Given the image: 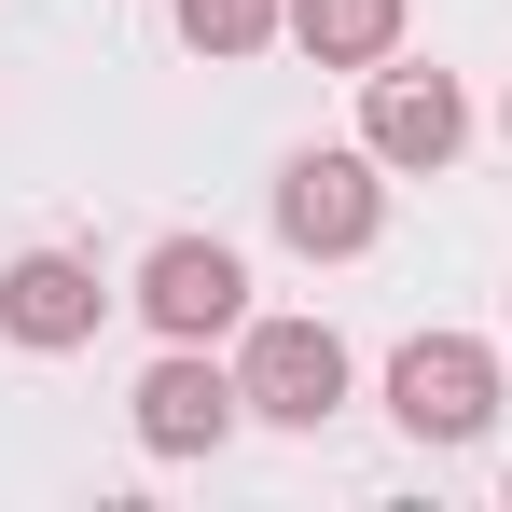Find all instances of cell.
<instances>
[{"mask_svg":"<svg viewBox=\"0 0 512 512\" xmlns=\"http://www.w3.org/2000/svg\"><path fill=\"white\" fill-rule=\"evenodd\" d=\"M499 305H512V291H499Z\"/></svg>","mask_w":512,"mask_h":512,"instance_id":"cell-11","label":"cell"},{"mask_svg":"<svg viewBox=\"0 0 512 512\" xmlns=\"http://www.w3.org/2000/svg\"><path fill=\"white\" fill-rule=\"evenodd\" d=\"M277 42L319 56V70H388V56H402V0H291Z\"/></svg>","mask_w":512,"mask_h":512,"instance_id":"cell-8","label":"cell"},{"mask_svg":"<svg viewBox=\"0 0 512 512\" xmlns=\"http://www.w3.org/2000/svg\"><path fill=\"white\" fill-rule=\"evenodd\" d=\"M388 416H402V443H429V457L485 443V429H499V346L485 333H402L388 346Z\"/></svg>","mask_w":512,"mask_h":512,"instance_id":"cell-2","label":"cell"},{"mask_svg":"<svg viewBox=\"0 0 512 512\" xmlns=\"http://www.w3.org/2000/svg\"><path fill=\"white\" fill-rule=\"evenodd\" d=\"M97 319H111V291H97V250H14L0 263V333L28 346V360H70V346H97Z\"/></svg>","mask_w":512,"mask_h":512,"instance_id":"cell-7","label":"cell"},{"mask_svg":"<svg viewBox=\"0 0 512 512\" xmlns=\"http://www.w3.org/2000/svg\"><path fill=\"white\" fill-rule=\"evenodd\" d=\"M499 139H512V84H499Z\"/></svg>","mask_w":512,"mask_h":512,"instance_id":"cell-10","label":"cell"},{"mask_svg":"<svg viewBox=\"0 0 512 512\" xmlns=\"http://www.w3.org/2000/svg\"><path fill=\"white\" fill-rule=\"evenodd\" d=\"M125 429H139V457H222V443L250 429V388H236V360L167 346V360L125 388Z\"/></svg>","mask_w":512,"mask_h":512,"instance_id":"cell-6","label":"cell"},{"mask_svg":"<svg viewBox=\"0 0 512 512\" xmlns=\"http://www.w3.org/2000/svg\"><path fill=\"white\" fill-rule=\"evenodd\" d=\"M360 153L388 180H443L457 153H471V84L457 70H360Z\"/></svg>","mask_w":512,"mask_h":512,"instance_id":"cell-4","label":"cell"},{"mask_svg":"<svg viewBox=\"0 0 512 512\" xmlns=\"http://www.w3.org/2000/svg\"><path fill=\"white\" fill-rule=\"evenodd\" d=\"M236 388H250V429H319L346 416V388H360V360H346L333 319H250L236 333Z\"/></svg>","mask_w":512,"mask_h":512,"instance_id":"cell-3","label":"cell"},{"mask_svg":"<svg viewBox=\"0 0 512 512\" xmlns=\"http://www.w3.org/2000/svg\"><path fill=\"white\" fill-rule=\"evenodd\" d=\"M277 236L305 263H360L388 236V167L360 153V139H305V153H277Z\"/></svg>","mask_w":512,"mask_h":512,"instance_id":"cell-1","label":"cell"},{"mask_svg":"<svg viewBox=\"0 0 512 512\" xmlns=\"http://www.w3.org/2000/svg\"><path fill=\"white\" fill-rule=\"evenodd\" d=\"M167 28L208 56V70H236V56H263V42L291 28V0H167Z\"/></svg>","mask_w":512,"mask_h":512,"instance_id":"cell-9","label":"cell"},{"mask_svg":"<svg viewBox=\"0 0 512 512\" xmlns=\"http://www.w3.org/2000/svg\"><path fill=\"white\" fill-rule=\"evenodd\" d=\"M125 305L167 346H222V333H250V263L222 250V236H153L139 277H125Z\"/></svg>","mask_w":512,"mask_h":512,"instance_id":"cell-5","label":"cell"}]
</instances>
